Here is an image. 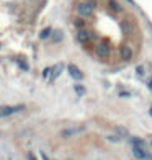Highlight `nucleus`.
I'll return each mask as SVG.
<instances>
[{
  "label": "nucleus",
  "instance_id": "nucleus-1",
  "mask_svg": "<svg viewBox=\"0 0 152 160\" xmlns=\"http://www.w3.org/2000/svg\"><path fill=\"white\" fill-rule=\"evenodd\" d=\"M75 13L82 18H87L93 13V3L89 0H80V2L75 3Z\"/></svg>",
  "mask_w": 152,
  "mask_h": 160
},
{
  "label": "nucleus",
  "instance_id": "nucleus-2",
  "mask_svg": "<svg viewBox=\"0 0 152 160\" xmlns=\"http://www.w3.org/2000/svg\"><path fill=\"white\" fill-rule=\"evenodd\" d=\"M23 110H25L23 105H17V106L3 105V106H0V118H7V116L17 114V113H20V111H23Z\"/></svg>",
  "mask_w": 152,
  "mask_h": 160
},
{
  "label": "nucleus",
  "instance_id": "nucleus-3",
  "mask_svg": "<svg viewBox=\"0 0 152 160\" xmlns=\"http://www.w3.org/2000/svg\"><path fill=\"white\" fill-rule=\"evenodd\" d=\"M97 54H98V57L100 59H108L110 57V54H111V48H110V44L108 42H105V41H101L100 44L97 46Z\"/></svg>",
  "mask_w": 152,
  "mask_h": 160
},
{
  "label": "nucleus",
  "instance_id": "nucleus-4",
  "mask_svg": "<svg viewBox=\"0 0 152 160\" xmlns=\"http://www.w3.org/2000/svg\"><path fill=\"white\" fill-rule=\"evenodd\" d=\"M85 128L84 126H79V128H67V129H62L61 131V137H64V139H69V137H74L77 134L84 132Z\"/></svg>",
  "mask_w": 152,
  "mask_h": 160
},
{
  "label": "nucleus",
  "instance_id": "nucleus-5",
  "mask_svg": "<svg viewBox=\"0 0 152 160\" xmlns=\"http://www.w3.org/2000/svg\"><path fill=\"white\" fill-rule=\"evenodd\" d=\"M67 70H69V74H70L72 78H75V80H82L84 78V74L80 72V69H79V67H75V65H69Z\"/></svg>",
  "mask_w": 152,
  "mask_h": 160
},
{
  "label": "nucleus",
  "instance_id": "nucleus-6",
  "mask_svg": "<svg viewBox=\"0 0 152 160\" xmlns=\"http://www.w3.org/2000/svg\"><path fill=\"white\" fill-rule=\"evenodd\" d=\"M133 154L136 158H139V160H146L149 158V154L146 150H144V147H133Z\"/></svg>",
  "mask_w": 152,
  "mask_h": 160
},
{
  "label": "nucleus",
  "instance_id": "nucleus-7",
  "mask_svg": "<svg viewBox=\"0 0 152 160\" xmlns=\"http://www.w3.org/2000/svg\"><path fill=\"white\" fill-rule=\"evenodd\" d=\"M77 39L80 41V42H89V41H92V34L87 31V30H79Z\"/></svg>",
  "mask_w": 152,
  "mask_h": 160
},
{
  "label": "nucleus",
  "instance_id": "nucleus-8",
  "mask_svg": "<svg viewBox=\"0 0 152 160\" xmlns=\"http://www.w3.org/2000/svg\"><path fill=\"white\" fill-rule=\"evenodd\" d=\"M119 54H121V59L123 61H131L133 59V51L129 49L128 46H123L121 51H119Z\"/></svg>",
  "mask_w": 152,
  "mask_h": 160
},
{
  "label": "nucleus",
  "instance_id": "nucleus-9",
  "mask_svg": "<svg viewBox=\"0 0 152 160\" xmlns=\"http://www.w3.org/2000/svg\"><path fill=\"white\" fill-rule=\"evenodd\" d=\"M51 34H53V28H44V30H43L41 33H39V38L41 39H48V38H51Z\"/></svg>",
  "mask_w": 152,
  "mask_h": 160
},
{
  "label": "nucleus",
  "instance_id": "nucleus-10",
  "mask_svg": "<svg viewBox=\"0 0 152 160\" xmlns=\"http://www.w3.org/2000/svg\"><path fill=\"white\" fill-rule=\"evenodd\" d=\"M62 64H57V65H54V70H53V77H51V78H57V77H59V74H61V72H62Z\"/></svg>",
  "mask_w": 152,
  "mask_h": 160
},
{
  "label": "nucleus",
  "instance_id": "nucleus-11",
  "mask_svg": "<svg viewBox=\"0 0 152 160\" xmlns=\"http://www.w3.org/2000/svg\"><path fill=\"white\" fill-rule=\"evenodd\" d=\"M131 142H133V147H144V145H146V142L142 139H136V137H133Z\"/></svg>",
  "mask_w": 152,
  "mask_h": 160
},
{
  "label": "nucleus",
  "instance_id": "nucleus-12",
  "mask_svg": "<svg viewBox=\"0 0 152 160\" xmlns=\"http://www.w3.org/2000/svg\"><path fill=\"white\" fill-rule=\"evenodd\" d=\"M53 70H54V67H46L44 70H43V77H44V78H51V77H53Z\"/></svg>",
  "mask_w": 152,
  "mask_h": 160
},
{
  "label": "nucleus",
  "instance_id": "nucleus-13",
  "mask_svg": "<svg viewBox=\"0 0 152 160\" xmlns=\"http://www.w3.org/2000/svg\"><path fill=\"white\" fill-rule=\"evenodd\" d=\"M51 38H53L54 42H57V41H61V39H62V33H61V31H53Z\"/></svg>",
  "mask_w": 152,
  "mask_h": 160
},
{
  "label": "nucleus",
  "instance_id": "nucleus-14",
  "mask_svg": "<svg viewBox=\"0 0 152 160\" xmlns=\"http://www.w3.org/2000/svg\"><path fill=\"white\" fill-rule=\"evenodd\" d=\"M110 7L116 10V13H118V12H121V7H119V3L116 2V0H110Z\"/></svg>",
  "mask_w": 152,
  "mask_h": 160
},
{
  "label": "nucleus",
  "instance_id": "nucleus-15",
  "mask_svg": "<svg viewBox=\"0 0 152 160\" xmlns=\"http://www.w3.org/2000/svg\"><path fill=\"white\" fill-rule=\"evenodd\" d=\"M74 90H75L77 95H84V93H85V88H84L82 85H75V87H74Z\"/></svg>",
  "mask_w": 152,
  "mask_h": 160
},
{
  "label": "nucleus",
  "instance_id": "nucleus-16",
  "mask_svg": "<svg viewBox=\"0 0 152 160\" xmlns=\"http://www.w3.org/2000/svg\"><path fill=\"white\" fill-rule=\"evenodd\" d=\"M106 139L110 141V142H119L121 141V136H108Z\"/></svg>",
  "mask_w": 152,
  "mask_h": 160
},
{
  "label": "nucleus",
  "instance_id": "nucleus-17",
  "mask_svg": "<svg viewBox=\"0 0 152 160\" xmlns=\"http://www.w3.org/2000/svg\"><path fill=\"white\" fill-rule=\"evenodd\" d=\"M116 131H118V134H119V136H128V131H124V129H121V128H118Z\"/></svg>",
  "mask_w": 152,
  "mask_h": 160
},
{
  "label": "nucleus",
  "instance_id": "nucleus-18",
  "mask_svg": "<svg viewBox=\"0 0 152 160\" xmlns=\"http://www.w3.org/2000/svg\"><path fill=\"white\" fill-rule=\"evenodd\" d=\"M75 25H77L79 28H80V30H84V26H85V25H84V21H82V20H77V21H75Z\"/></svg>",
  "mask_w": 152,
  "mask_h": 160
},
{
  "label": "nucleus",
  "instance_id": "nucleus-19",
  "mask_svg": "<svg viewBox=\"0 0 152 160\" xmlns=\"http://www.w3.org/2000/svg\"><path fill=\"white\" fill-rule=\"evenodd\" d=\"M137 74H144V69L142 67H137Z\"/></svg>",
  "mask_w": 152,
  "mask_h": 160
},
{
  "label": "nucleus",
  "instance_id": "nucleus-20",
  "mask_svg": "<svg viewBox=\"0 0 152 160\" xmlns=\"http://www.w3.org/2000/svg\"><path fill=\"white\" fill-rule=\"evenodd\" d=\"M149 114H150V116H152V108H150V110H149Z\"/></svg>",
  "mask_w": 152,
  "mask_h": 160
},
{
  "label": "nucleus",
  "instance_id": "nucleus-21",
  "mask_svg": "<svg viewBox=\"0 0 152 160\" xmlns=\"http://www.w3.org/2000/svg\"><path fill=\"white\" fill-rule=\"evenodd\" d=\"M149 144H150V145H152V139H150V142H149Z\"/></svg>",
  "mask_w": 152,
  "mask_h": 160
}]
</instances>
